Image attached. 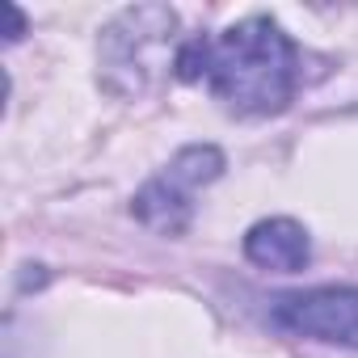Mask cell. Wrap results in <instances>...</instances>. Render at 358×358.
I'll return each instance as SVG.
<instances>
[{
  "instance_id": "obj_1",
  "label": "cell",
  "mask_w": 358,
  "mask_h": 358,
  "mask_svg": "<svg viewBox=\"0 0 358 358\" xmlns=\"http://www.w3.org/2000/svg\"><path fill=\"white\" fill-rule=\"evenodd\" d=\"M299 47L291 34L266 17L249 13L220 34H199L182 43L173 76L186 85H207L236 118L282 114L299 93Z\"/></svg>"
},
{
  "instance_id": "obj_2",
  "label": "cell",
  "mask_w": 358,
  "mask_h": 358,
  "mask_svg": "<svg viewBox=\"0 0 358 358\" xmlns=\"http://www.w3.org/2000/svg\"><path fill=\"white\" fill-rule=\"evenodd\" d=\"M177 9L131 5L101 26L97 80L114 97H143L177 68Z\"/></svg>"
},
{
  "instance_id": "obj_3",
  "label": "cell",
  "mask_w": 358,
  "mask_h": 358,
  "mask_svg": "<svg viewBox=\"0 0 358 358\" xmlns=\"http://www.w3.org/2000/svg\"><path fill=\"white\" fill-rule=\"evenodd\" d=\"M224 169H228V160L215 143H186L160 173H152L135 190L131 215L156 236H182L194 224L199 190L220 182Z\"/></svg>"
},
{
  "instance_id": "obj_4",
  "label": "cell",
  "mask_w": 358,
  "mask_h": 358,
  "mask_svg": "<svg viewBox=\"0 0 358 358\" xmlns=\"http://www.w3.org/2000/svg\"><path fill=\"white\" fill-rule=\"evenodd\" d=\"M270 324L291 337L358 350V287H312L278 295L270 303Z\"/></svg>"
},
{
  "instance_id": "obj_5",
  "label": "cell",
  "mask_w": 358,
  "mask_h": 358,
  "mask_svg": "<svg viewBox=\"0 0 358 358\" xmlns=\"http://www.w3.org/2000/svg\"><path fill=\"white\" fill-rule=\"evenodd\" d=\"M245 257L257 270H274V274H295L308 266L312 257V241L308 228L291 215H274V220H257L245 232Z\"/></svg>"
},
{
  "instance_id": "obj_6",
  "label": "cell",
  "mask_w": 358,
  "mask_h": 358,
  "mask_svg": "<svg viewBox=\"0 0 358 358\" xmlns=\"http://www.w3.org/2000/svg\"><path fill=\"white\" fill-rule=\"evenodd\" d=\"M9 22H13V26H9V34H5V38H9V43H17V38H22V30H26L22 9H9Z\"/></svg>"
}]
</instances>
